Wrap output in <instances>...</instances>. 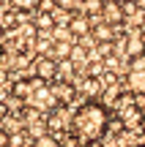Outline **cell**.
Instances as JSON below:
<instances>
[{
  "mask_svg": "<svg viewBox=\"0 0 145 147\" xmlns=\"http://www.w3.org/2000/svg\"><path fill=\"white\" fill-rule=\"evenodd\" d=\"M107 125H110V112L99 101H85L71 115V134L77 139H82V144L85 142H99L104 136V131H107Z\"/></svg>",
  "mask_w": 145,
  "mask_h": 147,
  "instance_id": "obj_1",
  "label": "cell"
},
{
  "mask_svg": "<svg viewBox=\"0 0 145 147\" xmlns=\"http://www.w3.org/2000/svg\"><path fill=\"white\" fill-rule=\"evenodd\" d=\"M25 101H27V106H30L33 112H52L55 106H58L52 87H49V84H44V82H38V79H36V84H33L30 95H27Z\"/></svg>",
  "mask_w": 145,
  "mask_h": 147,
  "instance_id": "obj_2",
  "label": "cell"
},
{
  "mask_svg": "<svg viewBox=\"0 0 145 147\" xmlns=\"http://www.w3.org/2000/svg\"><path fill=\"white\" fill-rule=\"evenodd\" d=\"M44 128H49V131H69V128H71L69 112H66L63 106H55V109L49 112V117L44 120Z\"/></svg>",
  "mask_w": 145,
  "mask_h": 147,
  "instance_id": "obj_3",
  "label": "cell"
},
{
  "mask_svg": "<svg viewBox=\"0 0 145 147\" xmlns=\"http://www.w3.org/2000/svg\"><path fill=\"white\" fill-rule=\"evenodd\" d=\"M36 76H38V82L55 79V76H58V60H52V57H38L36 60Z\"/></svg>",
  "mask_w": 145,
  "mask_h": 147,
  "instance_id": "obj_4",
  "label": "cell"
},
{
  "mask_svg": "<svg viewBox=\"0 0 145 147\" xmlns=\"http://www.w3.org/2000/svg\"><path fill=\"white\" fill-rule=\"evenodd\" d=\"M101 19H104V25H118V22H123L126 19V14H123V5L120 3H101Z\"/></svg>",
  "mask_w": 145,
  "mask_h": 147,
  "instance_id": "obj_5",
  "label": "cell"
},
{
  "mask_svg": "<svg viewBox=\"0 0 145 147\" xmlns=\"http://www.w3.org/2000/svg\"><path fill=\"white\" fill-rule=\"evenodd\" d=\"M126 52H129V57H142L145 55V38H142V30L137 27L134 33H129V41H126Z\"/></svg>",
  "mask_w": 145,
  "mask_h": 147,
  "instance_id": "obj_6",
  "label": "cell"
},
{
  "mask_svg": "<svg viewBox=\"0 0 145 147\" xmlns=\"http://www.w3.org/2000/svg\"><path fill=\"white\" fill-rule=\"evenodd\" d=\"M126 87H129V95H142L145 93V68L140 71H129V76H126Z\"/></svg>",
  "mask_w": 145,
  "mask_h": 147,
  "instance_id": "obj_7",
  "label": "cell"
},
{
  "mask_svg": "<svg viewBox=\"0 0 145 147\" xmlns=\"http://www.w3.org/2000/svg\"><path fill=\"white\" fill-rule=\"evenodd\" d=\"M66 30H69L71 36H88V33H91V22H88V16H71Z\"/></svg>",
  "mask_w": 145,
  "mask_h": 147,
  "instance_id": "obj_8",
  "label": "cell"
},
{
  "mask_svg": "<svg viewBox=\"0 0 145 147\" xmlns=\"http://www.w3.org/2000/svg\"><path fill=\"white\" fill-rule=\"evenodd\" d=\"M52 87V93H55V101H58V106H60V101H71L74 98V93L77 90L71 87L69 82H60V84H49Z\"/></svg>",
  "mask_w": 145,
  "mask_h": 147,
  "instance_id": "obj_9",
  "label": "cell"
},
{
  "mask_svg": "<svg viewBox=\"0 0 145 147\" xmlns=\"http://www.w3.org/2000/svg\"><path fill=\"white\" fill-rule=\"evenodd\" d=\"M91 33H93V38H96L99 44H107V41H112V27H110V25H104V22H101V25H96Z\"/></svg>",
  "mask_w": 145,
  "mask_h": 147,
  "instance_id": "obj_10",
  "label": "cell"
},
{
  "mask_svg": "<svg viewBox=\"0 0 145 147\" xmlns=\"http://www.w3.org/2000/svg\"><path fill=\"white\" fill-rule=\"evenodd\" d=\"M82 93H85V95H91V98H93V95H99V93H101V82H99V79H85V82H82Z\"/></svg>",
  "mask_w": 145,
  "mask_h": 147,
  "instance_id": "obj_11",
  "label": "cell"
},
{
  "mask_svg": "<svg viewBox=\"0 0 145 147\" xmlns=\"http://www.w3.org/2000/svg\"><path fill=\"white\" fill-rule=\"evenodd\" d=\"M33 147H60V142L52 136V134H44V136L33 139Z\"/></svg>",
  "mask_w": 145,
  "mask_h": 147,
  "instance_id": "obj_12",
  "label": "cell"
},
{
  "mask_svg": "<svg viewBox=\"0 0 145 147\" xmlns=\"http://www.w3.org/2000/svg\"><path fill=\"white\" fill-rule=\"evenodd\" d=\"M36 27H38V30H52V27H55L52 14H38L36 16Z\"/></svg>",
  "mask_w": 145,
  "mask_h": 147,
  "instance_id": "obj_13",
  "label": "cell"
},
{
  "mask_svg": "<svg viewBox=\"0 0 145 147\" xmlns=\"http://www.w3.org/2000/svg\"><path fill=\"white\" fill-rule=\"evenodd\" d=\"M55 55H60V57H69V55H71V44H69V41L55 44Z\"/></svg>",
  "mask_w": 145,
  "mask_h": 147,
  "instance_id": "obj_14",
  "label": "cell"
},
{
  "mask_svg": "<svg viewBox=\"0 0 145 147\" xmlns=\"http://www.w3.org/2000/svg\"><path fill=\"white\" fill-rule=\"evenodd\" d=\"M99 55H112V41H107V44H99Z\"/></svg>",
  "mask_w": 145,
  "mask_h": 147,
  "instance_id": "obj_15",
  "label": "cell"
},
{
  "mask_svg": "<svg viewBox=\"0 0 145 147\" xmlns=\"http://www.w3.org/2000/svg\"><path fill=\"white\" fill-rule=\"evenodd\" d=\"M60 147H82V142H80L77 136H69V139H66V142L60 144Z\"/></svg>",
  "mask_w": 145,
  "mask_h": 147,
  "instance_id": "obj_16",
  "label": "cell"
},
{
  "mask_svg": "<svg viewBox=\"0 0 145 147\" xmlns=\"http://www.w3.org/2000/svg\"><path fill=\"white\" fill-rule=\"evenodd\" d=\"M8 136H11V134L5 131L3 125H0V147H8Z\"/></svg>",
  "mask_w": 145,
  "mask_h": 147,
  "instance_id": "obj_17",
  "label": "cell"
},
{
  "mask_svg": "<svg viewBox=\"0 0 145 147\" xmlns=\"http://www.w3.org/2000/svg\"><path fill=\"white\" fill-rule=\"evenodd\" d=\"M71 57H74V60H82V57H85V52L77 47V49H71Z\"/></svg>",
  "mask_w": 145,
  "mask_h": 147,
  "instance_id": "obj_18",
  "label": "cell"
},
{
  "mask_svg": "<svg viewBox=\"0 0 145 147\" xmlns=\"http://www.w3.org/2000/svg\"><path fill=\"white\" fill-rule=\"evenodd\" d=\"M85 11H101V3H85Z\"/></svg>",
  "mask_w": 145,
  "mask_h": 147,
  "instance_id": "obj_19",
  "label": "cell"
},
{
  "mask_svg": "<svg viewBox=\"0 0 145 147\" xmlns=\"http://www.w3.org/2000/svg\"><path fill=\"white\" fill-rule=\"evenodd\" d=\"M82 147H104V144H101V142H85Z\"/></svg>",
  "mask_w": 145,
  "mask_h": 147,
  "instance_id": "obj_20",
  "label": "cell"
},
{
  "mask_svg": "<svg viewBox=\"0 0 145 147\" xmlns=\"http://www.w3.org/2000/svg\"><path fill=\"white\" fill-rule=\"evenodd\" d=\"M0 115H3V106H0Z\"/></svg>",
  "mask_w": 145,
  "mask_h": 147,
  "instance_id": "obj_21",
  "label": "cell"
},
{
  "mask_svg": "<svg viewBox=\"0 0 145 147\" xmlns=\"http://www.w3.org/2000/svg\"><path fill=\"white\" fill-rule=\"evenodd\" d=\"M137 147H145V144H137Z\"/></svg>",
  "mask_w": 145,
  "mask_h": 147,
  "instance_id": "obj_22",
  "label": "cell"
},
{
  "mask_svg": "<svg viewBox=\"0 0 145 147\" xmlns=\"http://www.w3.org/2000/svg\"><path fill=\"white\" fill-rule=\"evenodd\" d=\"M0 55H3V49H0Z\"/></svg>",
  "mask_w": 145,
  "mask_h": 147,
  "instance_id": "obj_23",
  "label": "cell"
}]
</instances>
